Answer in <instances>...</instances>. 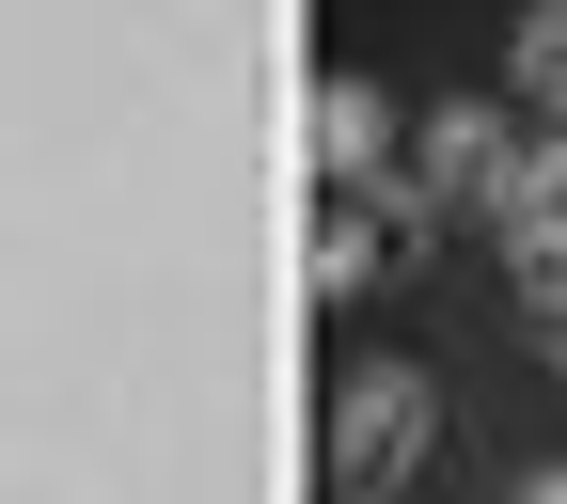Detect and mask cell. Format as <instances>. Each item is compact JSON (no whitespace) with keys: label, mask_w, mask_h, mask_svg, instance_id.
<instances>
[{"label":"cell","mask_w":567,"mask_h":504,"mask_svg":"<svg viewBox=\"0 0 567 504\" xmlns=\"http://www.w3.org/2000/svg\"><path fill=\"white\" fill-rule=\"evenodd\" d=\"M520 504H567V473H536V488H520Z\"/></svg>","instance_id":"obj_8"},{"label":"cell","mask_w":567,"mask_h":504,"mask_svg":"<svg viewBox=\"0 0 567 504\" xmlns=\"http://www.w3.org/2000/svg\"><path fill=\"white\" fill-rule=\"evenodd\" d=\"M425 442H442L425 363H347L331 379V488H394V473H425Z\"/></svg>","instance_id":"obj_1"},{"label":"cell","mask_w":567,"mask_h":504,"mask_svg":"<svg viewBox=\"0 0 567 504\" xmlns=\"http://www.w3.org/2000/svg\"><path fill=\"white\" fill-rule=\"evenodd\" d=\"M536 331H551V347H567V284H536Z\"/></svg>","instance_id":"obj_7"},{"label":"cell","mask_w":567,"mask_h":504,"mask_svg":"<svg viewBox=\"0 0 567 504\" xmlns=\"http://www.w3.org/2000/svg\"><path fill=\"white\" fill-rule=\"evenodd\" d=\"M520 111H488V95H457V111H425V205H505L520 189Z\"/></svg>","instance_id":"obj_2"},{"label":"cell","mask_w":567,"mask_h":504,"mask_svg":"<svg viewBox=\"0 0 567 504\" xmlns=\"http://www.w3.org/2000/svg\"><path fill=\"white\" fill-rule=\"evenodd\" d=\"M505 237H520V284H567V126L520 158V189H505Z\"/></svg>","instance_id":"obj_5"},{"label":"cell","mask_w":567,"mask_h":504,"mask_svg":"<svg viewBox=\"0 0 567 504\" xmlns=\"http://www.w3.org/2000/svg\"><path fill=\"white\" fill-rule=\"evenodd\" d=\"M505 95H520L536 126H567V0H536V17L505 32Z\"/></svg>","instance_id":"obj_6"},{"label":"cell","mask_w":567,"mask_h":504,"mask_svg":"<svg viewBox=\"0 0 567 504\" xmlns=\"http://www.w3.org/2000/svg\"><path fill=\"white\" fill-rule=\"evenodd\" d=\"M316 158H331V189H410L394 174V95L379 80H316Z\"/></svg>","instance_id":"obj_4"},{"label":"cell","mask_w":567,"mask_h":504,"mask_svg":"<svg viewBox=\"0 0 567 504\" xmlns=\"http://www.w3.org/2000/svg\"><path fill=\"white\" fill-rule=\"evenodd\" d=\"M394 222H410V189H331L316 205V300H363L394 268Z\"/></svg>","instance_id":"obj_3"}]
</instances>
